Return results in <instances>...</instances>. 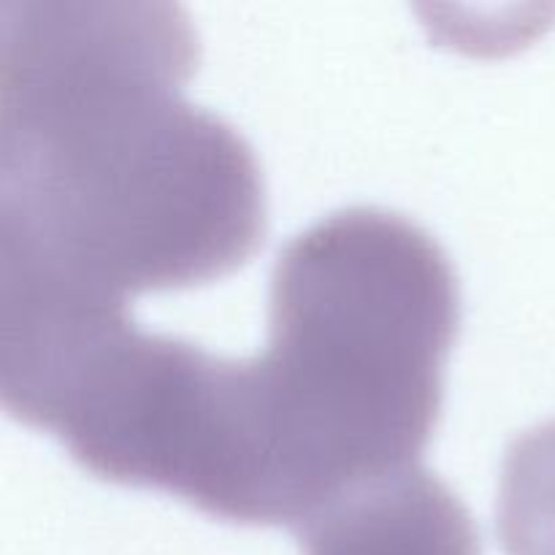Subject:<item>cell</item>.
<instances>
[{
	"mask_svg": "<svg viewBox=\"0 0 555 555\" xmlns=\"http://www.w3.org/2000/svg\"><path fill=\"white\" fill-rule=\"evenodd\" d=\"M293 537L304 555H480L469 509L423 466L356 488Z\"/></svg>",
	"mask_w": 555,
	"mask_h": 555,
	"instance_id": "3",
	"label": "cell"
},
{
	"mask_svg": "<svg viewBox=\"0 0 555 555\" xmlns=\"http://www.w3.org/2000/svg\"><path fill=\"white\" fill-rule=\"evenodd\" d=\"M459 320L448 255L399 211L350 206L293 236L271 271L263 352L195 358L193 507L293 531L417 469Z\"/></svg>",
	"mask_w": 555,
	"mask_h": 555,
	"instance_id": "2",
	"label": "cell"
},
{
	"mask_svg": "<svg viewBox=\"0 0 555 555\" xmlns=\"http://www.w3.org/2000/svg\"><path fill=\"white\" fill-rule=\"evenodd\" d=\"M195 63L179 5L0 3L3 339L125 318L258 253L260 166L188 101Z\"/></svg>",
	"mask_w": 555,
	"mask_h": 555,
	"instance_id": "1",
	"label": "cell"
}]
</instances>
